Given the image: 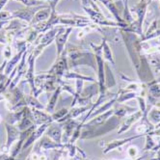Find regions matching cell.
<instances>
[{
	"mask_svg": "<svg viewBox=\"0 0 160 160\" xmlns=\"http://www.w3.org/2000/svg\"><path fill=\"white\" fill-rule=\"evenodd\" d=\"M121 124V118L117 116H112L110 119H108L103 124L98 125V127H87L80 135V138L81 139H91V138H95L99 135L102 134H106L109 131L117 128L120 127Z\"/></svg>",
	"mask_w": 160,
	"mask_h": 160,
	"instance_id": "cell-1",
	"label": "cell"
},
{
	"mask_svg": "<svg viewBox=\"0 0 160 160\" xmlns=\"http://www.w3.org/2000/svg\"><path fill=\"white\" fill-rule=\"evenodd\" d=\"M68 71V59H67V54L66 51L64 50V52L62 53V55L60 57H58L56 60V62L54 63V65L52 66V68L49 71L45 72L48 74H52L55 75L57 77H61L64 76V74Z\"/></svg>",
	"mask_w": 160,
	"mask_h": 160,
	"instance_id": "cell-2",
	"label": "cell"
},
{
	"mask_svg": "<svg viewBox=\"0 0 160 160\" xmlns=\"http://www.w3.org/2000/svg\"><path fill=\"white\" fill-rule=\"evenodd\" d=\"M44 8L43 6H37V7H25V8H22L19 9L18 11H15L13 12V18H18L19 20H22L26 22L27 24L30 25L31 21L35 16V14L38 12L39 10Z\"/></svg>",
	"mask_w": 160,
	"mask_h": 160,
	"instance_id": "cell-3",
	"label": "cell"
},
{
	"mask_svg": "<svg viewBox=\"0 0 160 160\" xmlns=\"http://www.w3.org/2000/svg\"><path fill=\"white\" fill-rule=\"evenodd\" d=\"M72 30V27H67L66 29L60 28L58 34L55 37V43L57 48V58L62 55L65 50V45L68 42V39L70 37V34Z\"/></svg>",
	"mask_w": 160,
	"mask_h": 160,
	"instance_id": "cell-4",
	"label": "cell"
},
{
	"mask_svg": "<svg viewBox=\"0 0 160 160\" xmlns=\"http://www.w3.org/2000/svg\"><path fill=\"white\" fill-rule=\"evenodd\" d=\"M142 117H143V113L141 110H136L135 112L131 113L130 115L123 117V120L120 124V129L118 130V134H121L124 131L128 130L135 122L141 120Z\"/></svg>",
	"mask_w": 160,
	"mask_h": 160,
	"instance_id": "cell-5",
	"label": "cell"
},
{
	"mask_svg": "<svg viewBox=\"0 0 160 160\" xmlns=\"http://www.w3.org/2000/svg\"><path fill=\"white\" fill-rule=\"evenodd\" d=\"M143 136H145V135L144 134H138V135H135V136H132V137H128V138H125V139L115 140V141L109 142L104 147L103 153H107V152H109L111 151L117 150V148H120L121 147H122L125 144H128V142H131V141H133L135 139H138V138H140V137H143Z\"/></svg>",
	"mask_w": 160,
	"mask_h": 160,
	"instance_id": "cell-6",
	"label": "cell"
},
{
	"mask_svg": "<svg viewBox=\"0 0 160 160\" xmlns=\"http://www.w3.org/2000/svg\"><path fill=\"white\" fill-rule=\"evenodd\" d=\"M148 1L147 0H140V1L137 3L135 6L132 7L130 12H134L136 15H137V21H138V23L143 26V22H144V19H145V17H146V14H147V7H148Z\"/></svg>",
	"mask_w": 160,
	"mask_h": 160,
	"instance_id": "cell-7",
	"label": "cell"
},
{
	"mask_svg": "<svg viewBox=\"0 0 160 160\" xmlns=\"http://www.w3.org/2000/svg\"><path fill=\"white\" fill-rule=\"evenodd\" d=\"M94 1H100L103 5H105V7L109 10V12L113 15V17L115 18V19L117 20L118 23L122 24V25H128L124 22V20L122 19V18L120 16L118 8L116 6V4L114 3L113 0H94Z\"/></svg>",
	"mask_w": 160,
	"mask_h": 160,
	"instance_id": "cell-8",
	"label": "cell"
},
{
	"mask_svg": "<svg viewBox=\"0 0 160 160\" xmlns=\"http://www.w3.org/2000/svg\"><path fill=\"white\" fill-rule=\"evenodd\" d=\"M5 127H6V129H7V132H8V135H7V143H6V148L8 151L10 146L14 143V141L18 140L19 138V134H20V131L18 128H15L13 124H10L8 122H5Z\"/></svg>",
	"mask_w": 160,
	"mask_h": 160,
	"instance_id": "cell-9",
	"label": "cell"
},
{
	"mask_svg": "<svg viewBox=\"0 0 160 160\" xmlns=\"http://www.w3.org/2000/svg\"><path fill=\"white\" fill-rule=\"evenodd\" d=\"M50 15H51V9L49 6L39 10L35 14V16H34L30 25H35V24L41 23V22H43V21H48Z\"/></svg>",
	"mask_w": 160,
	"mask_h": 160,
	"instance_id": "cell-10",
	"label": "cell"
},
{
	"mask_svg": "<svg viewBox=\"0 0 160 160\" xmlns=\"http://www.w3.org/2000/svg\"><path fill=\"white\" fill-rule=\"evenodd\" d=\"M48 125H50V123H43V124H41L40 128H37L35 130L33 131V133L29 136V138L26 140L25 144L22 146L21 150H23V151L26 150V148H28L31 144H33L38 138H40V137L42 135V133L44 132V130L48 128Z\"/></svg>",
	"mask_w": 160,
	"mask_h": 160,
	"instance_id": "cell-11",
	"label": "cell"
},
{
	"mask_svg": "<svg viewBox=\"0 0 160 160\" xmlns=\"http://www.w3.org/2000/svg\"><path fill=\"white\" fill-rule=\"evenodd\" d=\"M28 48H23V49L19 50V51L13 57L12 59H11L9 62H7V65H6V68H5V71H4V74H5L6 76H8V75L10 74L11 72L15 70V68H16L17 64L20 61L22 55H23V53H24Z\"/></svg>",
	"mask_w": 160,
	"mask_h": 160,
	"instance_id": "cell-12",
	"label": "cell"
},
{
	"mask_svg": "<svg viewBox=\"0 0 160 160\" xmlns=\"http://www.w3.org/2000/svg\"><path fill=\"white\" fill-rule=\"evenodd\" d=\"M47 134L54 142L61 144V142H62V128L60 125H57V124L50 125Z\"/></svg>",
	"mask_w": 160,
	"mask_h": 160,
	"instance_id": "cell-13",
	"label": "cell"
},
{
	"mask_svg": "<svg viewBox=\"0 0 160 160\" xmlns=\"http://www.w3.org/2000/svg\"><path fill=\"white\" fill-rule=\"evenodd\" d=\"M147 117H148V121L154 125V129L160 128V108L154 106L148 111Z\"/></svg>",
	"mask_w": 160,
	"mask_h": 160,
	"instance_id": "cell-14",
	"label": "cell"
},
{
	"mask_svg": "<svg viewBox=\"0 0 160 160\" xmlns=\"http://www.w3.org/2000/svg\"><path fill=\"white\" fill-rule=\"evenodd\" d=\"M102 44H103V48H102V56H103V59L109 61L110 63H112V65H115V61H114L113 58L111 48L109 47V44L107 43L105 38H103V40H102Z\"/></svg>",
	"mask_w": 160,
	"mask_h": 160,
	"instance_id": "cell-15",
	"label": "cell"
},
{
	"mask_svg": "<svg viewBox=\"0 0 160 160\" xmlns=\"http://www.w3.org/2000/svg\"><path fill=\"white\" fill-rule=\"evenodd\" d=\"M62 90H63V89H62L61 86H58V87H57V89L55 90L54 94L52 95L51 98L49 99V102H48V107L45 108L47 112H48V113H52V112H53V110H54V108H55V105H56V102H57V98H58L59 95L61 94Z\"/></svg>",
	"mask_w": 160,
	"mask_h": 160,
	"instance_id": "cell-16",
	"label": "cell"
},
{
	"mask_svg": "<svg viewBox=\"0 0 160 160\" xmlns=\"http://www.w3.org/2000/svg\"><path fill=\"white\" fill-rule=\"evenodd\" d=\"M146 145H145V148L143 151H152V148L155 147V143L154 141L152 140V131L151 132H148L146 135Z\"/></svg>",
	"mask_w": 160,
	"mask_h": 160,
	"instance_id": "cell-17",
	"label": "cell"
},
{
	"mask_svg": "<svg viewBox=\"0 0 160 160\" xmlns=\"http://www.w3.org/2000/svg\"><path fill=\"white\" fill-rule=\"evenodd\" d=\"M68 113V108H63V109L57 111L55 113H52L51 114V119H52L53 122L55 121V122H58L61 119H63L67 115Z\"/></svg>",
	"mask_w": 160,
	"mask_h": 160,
	"instance_id": "cell-18",
	"label": "cell"
},
{
	"mask_svg": "<svg viewBox=\"0 0 160 160\" xmlns=\"http://www.w3.org/2000/svg\"><path fill=\"white\" fill-rule=\"evenodd\" d=\"M16 1L22 3L25 7H37V6H41V4L44 3L42 1H39V0H16Z\"/></svg>",
	"mask_w": 160,
	"mask_h": 160,
	"instance_id": "cell-19",
	"label": "cell"
},
{
	"mask_svg": "<svg viewBox=\"0 0 160 160\" xmlns=\"http://www.w3.org/2000/svg\"><path fill=\"white\" fill-rule=\"evenodd\" d=\"M14 19L13 14L8 11H1L0 12V21H11Z\"/></svg>",
	"mask_w": 160,
	"mask_h": 160,
	"instance_id": "cell-20",
	"label": "cell"
},
{
	"mask_svg": "<svg viewBox=\"0 0 160 160\" xmlns=\"http://www.w3.org/2000/svg\"><path fill=\"white\" fill-rule=\"evenodd\" d=\"M128 153L131 159H134V158H136L137 153H138V148H137V147H135V146H132L128 150Z\"/></svg>",
	"mask_w": 160,
	"mask_h": 160,
	"instance_id": "cell-21",
	"label": "cell"
},
{
	"mask_svg": "<svg viewBox=\"0 0 160 160\" xmlns=\"http://www.w3.org/2000/svg\"><path fill=\"white\" fill-rule=\"evenodd\" d=\"M3 55L6 58V60L11 57V55H12V51H11V44H6V48L3 50Z\"/></svg>",
	"mask_w": 160,
	"mask_h": 160,
	"instance_id": "cell-22",
	"label": "cell"
},
{
	"mask_svg": "<svg viewBox=\"0 0 160 160\" xmlns=\"http://www.w3.org/2000/svg\"><path fill=\"white\" fill-rule=\"evenodd\" d=\"M7 2H8V0H0V12L3 10V8L5 7Z\"/></svg>",
	"mask_w": 160,
	"mask_h": 160,
	"instance_id": "cell-23",
	"label": "cell"
},
{
	"mask_svg": "<svg viewBox=\"0 0 160 160\" xmlns=\"http://www.w3.org/2000/svg\"><path fill=\"white\" fill-rule=\"evenodd\" d=\"M9 23H10V21H0V30L5 28Z\"/></svg>",
	"mask_w": 160,
	"mask_h": 160,
	"instance_id": "cell-24",
	"label": "cell"
},
{
	"mask_svg": "<svg viewBox=\"0 0 160 160\" xmlns=\"http://www.w3.org/2000/svg\"><path fill=\"white\" fill-rule=\"evenodd\" d=\"M145 157H147V154H145V155H143V156H140V157H138V158H134V159H128V160H143V159H145Z\"/></svg>",
	"mask_w": 160,
	"mask_h": 160,
	"instance_id": "cell-25",
	"label": "cell"
},
{
	"mask_svg": "<svg viewBox=\"0 0 160 160\" xmlns=\"http://www.w3.org/2000/svg\"><path fill=\"white\" fill-rule=\"evenodd\" d=\"M39 1H42V2H50L51 0H39Z\"/></svg>",
	"mask_w": 160,
	"mask_h": 160,
	"instance_id": "cell-26",
	"label": "cell"
},
{
	"mask_svg": "<svg viewBox=\"0 0 160 160\" xmlns=\"http://www.w3.org/2000/svg\"><path fill=\"white\" fill-rule=\"evenodd\" d=\"M122 1H123V2H125V1H127V0H122Z\"/></svg>",
	"mask_w": 160,
	"mask_h": 160,
	"instance_id": "cell-27",
	"label": "cell"
},
{
	"mask_svg": "<svg viewBox=\"0 0 160 160\" xmlns=\"http://www.w3.org/2000/svg\"><path fill=\"white\" fill-rule=\"evenodd\" d=\"M159 2H160V0H159Z\"/></svg>",
	"mask_w": 160,
	"mask_h": 160,
	"instance_id": "cell-28",
	"label": "cell"
}]
</instances>
